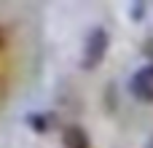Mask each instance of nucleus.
Instances as JSON below:
<instances>
[{
  "label": "nucleus",
  "mask_w": 153,
  "mask_h": 148,
  "mask_svg": "<svg viewBox=\"0 0 153 148\" xmlns=\"http://www.w3.org/2000/svg\"><path fill=\"white\" fill-rule=\"evenodd\" d=\"M108 46H110V35L105 27H91L86 40H83V51H81V67L83 70H94L105 54H108Z\"/></svg>",
  "instance_id": "nucleus-1"
},
{
  "label": "nucleus",
  "mask_w": 153,
  "mask_h": 148,
  "mask_svg": "<svg viewBox=\"0 0 153 148\" xmlns=\"http://www.w3.org/2000/svg\"><path fill=\"white\" fill-rule=\"evenodd\" d=\"M129 92H132L137 100H143V102H153V62L143 65V67L132 75Z\"/></svg>",
  "instance_id": "nucleus-2"
},
{
  "label": "nucleus",
  "mask_w": 153,
  "mask_h": 148,
  "mask_svg": "<svg viewBox=\"0 0 153 148\" xmlns=\"http://www.w3.org/2000/svg\"><path fill=\"white\" fill-rule=\"evenodd\" d=\"M62 143H65V148H91L86 129L78 127V124H70V127L62 129Z\"/></svg>",
  "instance_id": "nucleus-3"
},
{
  "label": "nucleus",
  "mask_w": 153,
  "mask_h": 148,
  "mask_svg": "<svg viewBox=\"0 0 153 148\" xmlns=\"http://www.w3.org/2000/svg\"><path fill=\"white\" fill-rule=\"evenodd\" d=\"M27 124H30L35 132H46V129H48V119L40 116V113H30V116H27Z\"/></svg>",
  "instance_id": "nucleus-4"
},
{
  "label": "nucleus",
  "mask_w": 153,
  "mask_h": 148,
  "mask_svg": "<svg viewBox=\"0 0 153 148\" xmlns=\"http://www.w3.org/2000/svg\"><path fill=\"white\" fill-rule=\"evenodd\" d=\"M145 148H153V135L148 138V143H145Z\"/></svg>",
  "instance_id": "nucleus-5"
},
{
  "label": "nucleus",
  "mask_w": 153,
  "mask_h": 148,
  "mask_svg": "<svg viewBox=\"0 0 153 148\" xmlns=\"http://www.w3.org/2000/svg\"><path fill=\"white\" fill-rule=\"evenodd\" d=\"M0 46H3V30H0Z\"/></svg>",
  "instance_id": "nucleus-6"
}]
</instances>
